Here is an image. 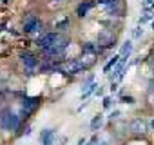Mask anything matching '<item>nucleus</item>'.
Segmentation results:
<instances>
[{"instance_id": "1", "label": "nucleus", "mask_w": 154, "mask_h": 145, "mask_svg": "<svg viewBox=\"0 0 154 145\" xmlns=\"http://www.w3.org/2000/svg\"><path fill=\"white\" fill-rule=\"evenodd\" d=\"M22 125V120L18 116V113L11 111L9 107H4L0 111V129L2 131H9V132H17Z\"/></svg>"}, {"instance_id": "2", "label": "nucleus", "mask_w": 154, "mask_h": 145, "mask_svg": "<svg viewBox=\"0 0 154 145\" xmlns=\"http://www.w3.org/2000/svg\"><path fill=\"white\" fill-rule=\"evenodd\" d=\"M58 40H60V33H58V31H49V33H44V35H42L35 44H36V47H38V49L45 51V49L53 47Z\"/></svg>"}, {"instance_id": "3", "label": "nucleus", "mask_w": 154, "mask_h": 145, "mask_svg": "<svg viewBox=\"0 0 154 145\" xmlns=\"http://www.w3.org/2000/svg\"><path fill=\"white\" fill-rule=\"evenodd\" d=\"M20 62L24 63V69H26V75L27 76L35 75V71L38 69V58L33 53H29V51H26V53L20 54Z\"/></svg>"}, {"instance_id": "4", "label": "nucleus", "mask_w": 154, "mask_h": 145, "mask_svg": "<svg viewBox=\"0 0 154 145\" xmlns=\"http://www.w3.org/2000/svg\"><path fill=\"white\" fill-rule=\"evenodd\" d=\"M69 44H71L69 40H58L53 47H49V49H45V51H42V53H44L45 56H49V58H62Z\"/></svg>"}, {"instance_id": "5", "label": "nucleus", "mask_w": 154, "mask_h": 145, "mask_svg": "<svg viewBox=\"0 0 154 145\" xmlns=\"http://www.w3.org/2000/svg\"><path fill=\"white\" fill-rule=\"evenodd\" d=\"M87 67L82 60H69L67 63H63V75H80Z\"/></svg>"}, {"instance_id": "6", "label": "nucleus", "mask_w": 154, "mask_h": 145, "mask_svg": "<svg viewBox=\"0 0 154 145\" xmlns=\"http://www.w3.org/2000/svg\"><path fill=\"white\" fill-rule=\"evenodd\" d=\"M40 26H42L40 18H38L36 15H29V17L24 20V29H22V31H24L26 35H31V33H36Z\"/></svg>"}, {"instance_id": "7", "label": "nucleus", "mask_w": 154, "mask_h": 145, "mask_svg": "<svg viewBox=\"0 0 154 145\" xmlns=\"http://www.w3.org/2000/svg\"><path fill=\"white\" fill-rule=\"evenodd\" d=\"M42 103V98L40 96H26L22 102H20V107L29 111V113H35V109Z\"/></svg>"}, {"instance_id": "8", "label": "nucleus", "mask_w": 154, "mask_h": 145, "mask_svg": "<svg viewBox=\"0 0 154 145\" xmlns=\"http://www.w3.org/2000/svg\"><path fill=\"white\" fill-rule=\"evenodd\" d=\"M96 6V2H93V0H82V2L76 6V17L78 18H85L87 13Z\"/></svg>"}, {"instance_id": "9", "label": "nucleus", "mask_w": 154, "mask_h": 145, "mask_svg": "<svg viewBox=\"0 0 154 145\" xmlns=\"http://www.w3.org/2000/svg\"><path fill=\"white\" fill-rule=\"evenodd\" d=\"M54 138H56V129H44L40 132V143L42 145H53Z\"/></svg>"}, {"instance_id": "10", "label": "nucleus", "mask_w": 154, "mask_h": 145, "mask_svg": "<svg viewBox=\"0 0 154 145\" xmlns=\"http://www.w3.org/2000/svg\"><path fill=\"white\" fill-rule=\"evenodd\" d=\"M129 129H131L132 132H136V134H141V132L147 131V122H145L143 118H134V120L129 123Z\"/></svg>"}, {"instance_id": "11", "label": "nucleus", "mask_w": 154, "mask_h": 145, "mask_svg": "<svg viewBox=\"0 0 154 145\" xmlns=\"http://www.w3.org/2000/svg\"><path fill=\"white\" fill-rule=\"evenodd\" d=\"M120 60H122V54L118 53V54H114V56H112V58H111V60H109V62H107L105 65H103V72H105L107 76L111 75V69H114V67H116V65L120 63Z\"/></svg>"}, {"instance_id": "12", "label": "nucleus", "mask_w": 154, "mask_h": 145, "mask_svg": "<svg viewBox=\"0 0 154 145\" xmlns=\"http://www.w3.org/2000/svg\"><path fill=\"white\" fill-rule=\"evenodd\" d=\"M131 53H132V40H127V42H123V45L120 49V54H122L123 60H129L131 58Z\"/></svg>"}, {"instance_id": "13", "label": "nucleus", "mask_w": 154, "mask_h": 145, "mask_svg": "<svg viewBox=\"0 0 154 145\" xmlns=\"http://www.w3.org/2000/svg\"><path fill=\"white\" fill-rule=\"evenodd\" d=\"M103 125V114L102 113H98V114H94V118L91 120V131L93 132H96V131H100V127Z\"/></svg>"}, {"instance_id": "14", "label": "nucleus", "mask_w": 154, "mask_h": 145, "mask_svg": "<svg viewBox=\"0 0 154 145\" xmlns=\"http://www.w3.org/2000/svg\"><path fill=\"white\" fill-rule=\"evenodd\" d=\"M98 87H100V85H98L96 82H93L91 85H87V87L84 89V93H82V102H85V100H87L91 94H94V93L98 91Z\"/></svg>"}, {"instance_id": "15", "label": "nucleus", "mask_w": 154, "mask_h": 145, "mask_svg": "<svg viewBox=\"0 0 154 145\" xmlns=\"http://www.w3.org/2000/svg\"><path fill=\"white\" fill-rule=\"evenodd\" d=\"M69 26H71V18H69V17H65L63 20H60V22H56V24H54V29H58V33H60V31H67V29H69Z\"/></svg>"}, {"instance_id": "16", "label": "nucleus", "mask_w": 154, "mask_h": 145, "mask_svg": "<svg viewBox=\"0 0 154 145\" xmlns=\"http://www.w3.org/2000/svg\"><path fill=\"white\" fill-rule=\"evenodd\" d=\"M150 20H152V15H150V13H145L143 17H140L138 24H140V26H143V24H147V22H150Z\"/></svg>"}, {"instance_id": "17", "label": "nucleus", "mask_w": 154, "mask_h": 145, "mask_svg": "<svg viewBox=\"0 0 154 145\" xmlns=\"http://www.w3.org/2000/svg\"><path fill=\"white\" fill-rule=\"evenodd\" d=\"M112 105H114L112 98H111V96H103V109H111Z\"/></svg>"}, {"instance_id": "18", "label": "nucleus", "mask_w": 154, "mask_h": 145, "mask_svg": "<svg viewBox=\"0 0 154 145\" xmlns=\"http://www.w3.org/2000/svg\"><path fill=\"white\" fill-rule=\"evenodd\" d=\"M141 36H143V29H141V26H138L134 29V38H141Z\"/></svg>"}, {"instance_id": "19", "label": "nucleus", "mask_w": 154, "mask_h": 145, "mask_svg": "<svg viewBox=\"0 0 154 145\" xmlns=\"http://www.w3.org/2000/svg\"><path fill=\"white\" fill-rule=\"evenodd\" d=\"M122 102H123V103H129V105H132V103H134V98L125 94V96H122Z\"/></svg>"}, {"instance_id": "20", "label": "nucleus", "mask_w": 154, "mask_h": 145, "mask_svg": "<svg viewBox=\"0 0 154 145\" xmlns=\"http://www.w3.org/2000/svg\"><path fill=\"white\" fill-rule=\"evenodd\" d=\"M85 145H98V136L94 134V136H93V138H91V140L85 143Z\"/></svg>"}, {"instance_id": "21", "label": "nucleus", "mask_w": 154, "mask_h": 145, "mask_svg": "<svg viewBox=\"0 0 154 145\" xmlns=\"http://www.w3.org/2000/svg\"><path fill=\"white\" fill-rule=\"evenodd\" d=\"M118 116H120V111H112V113H111V116H109V120L112 122V120H116Z\"/></svg>"}, {"instance_id": "22", "label": "nucleus", "mask_w": 154, "mask_h": 145, "mask_svg": "<svg viewBox=\"0 0 154 145\" xmlns=\"http://www.w3.org/2000/svg\"><path fill=\"white\" fill-rule=\"evenodd\" d=\"M94 94H96V96H103V89H102V87H98V91H96Z\"/></svg>"}, {"instance_id": "23", "label": "nucleus", "mask_w": 154, "mask_h": 145, "mask_svg": "<svg viewBox=\"0 0 154 145\" xmlns=\"http://www.w3.org/2000/svg\"><path fill=\"white\" fill-rule=\"evenodd\" d=\"M76 145H85V138H80V140H78V143H76Z\"/></svg>"}, {"instance_id": "24", "label": "nucleus", "mask_w": 154, "mask_h": 145, "mask_svg": "<svg viewBox=\"0 0 154 145\" xmlns=\"http://www.w3.org/2000/svg\"><path fill=\"white\" fill-rule=\"evenodd\" d=\"M150 129H154V120H152V122H150Z\"/></svg>"}, {"instance_id": "25", "label": "nucleus", "mask_w": 154, "mask_h": 145, "mask_svg": "<svg viewBox=\"0 0 154 145\" xmlns=\"http://www.w3.org/2000/svg\"><path fill=\"white\" fill-rule=\"evenodd\" d=\"M152 29H154V22H152Z\"/></svg>"}]
</instances>
